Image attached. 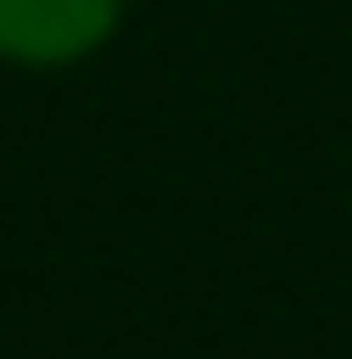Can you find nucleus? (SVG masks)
<instances>
[{
    "label": "nucleus",
    "instance_id": "nucleus-1",
    "mask_svg": "<svg viewBox=\"0 0 352 359\" xmlns=\"http://www.w3.org/2000/svg\"><path fill=\"white\" fill-rule=\"evenodd\" d=\"M125 22V0H0V67L59 74L95 59Z\"/></svg>",
    "mask_w": 352,
    "mask_h": 359
}]
</instances>
